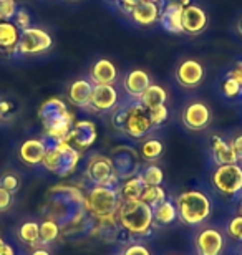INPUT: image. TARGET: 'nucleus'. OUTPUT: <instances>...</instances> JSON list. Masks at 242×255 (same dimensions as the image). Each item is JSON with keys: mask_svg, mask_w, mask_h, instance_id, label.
I'll use <instances>...</instances> for the list:
<instances>
[{"mask_svg": "<svg viewBox=\"0 0 242 255\" xmlns=\"http://www.w3.org/2000/svg\"><path fill=\"white\" fill-rule=\"evenodd\" d=\"M48 207L50 217L58 222L60 227L75 226L78 224L85 211V194L76 186L56 184L48 191Z\"/></svg>", "mask_w": 242, "mask_h": 255, "instance_id": "nucleus-1", "label": "nucleus"}, {"mask_svg": "<svg viewBox=\"0 0 242 255\" xmlns=\"http://www.w3.org/2000/svg\"><path fill=\"white\" fill-rule=\"evenodd\" d=\"M38 120L42 123L45 136L53 142L63 141L75 123L73 113L68 110V105L60 98L45 100L38 108Z\"/></svg>", "mask_w": 242, "mask_h": 255, "instance_id": "nucleus-2", "label": "nucleus"}, {"mask_svg": "<svg viewBox=\"0 0 242 255\" xmlns=\"http://www.w3.org/2000/svg\"><path fill=\"white\" fill-rule=\"evenodd\" d=\"M111 125L131 139H143L154 129L149 110L140 101L120 106L111 116Z\"/></svg>", "mask_w": 242, "mask_h": 255, "instance_id": "nucleus-3", "label": "nucleus"}, {"mask_svg": "<svg viewBox=\"0 0 242 255\" xmlns=\"http://www.w3.org/2000/svg\"><path fill=\"white\" fill-rule=\"evenodd\" d=\"M116 222L128 236H148L154 226L153 207H149L140 199L138 201H120L116 211Z\"/></svg>", "mask_w": 242, "mask_h": 255, "instance_id": "nucleus-4", "label": "nucleus"}, {"mask_svg": "<svg viewBox=\"0 0 242 255\" xmlns=\"http://www.w3.org/2000/svg\"><path fill=\"white\" fill-rule=\"evenodd\" d=\"M81 152L76 151L70 142L63 141H51L47 144V152L43 156L42 167H45L51 174L61 177H70L76 171V166L80 162Z\"/></svg>", "mask_w": 242, "mask_h": 255, "instance_id": "nucleus-5", "label": "nucleus"}, {"mask_svg": "<svg viewBox=\"0 0 242 255\" xmlns=\"http://www.w3.org/2000/svg\"><path fill=\"white\" fill-rule=\"evenodd\" d=\"M178 219L186 226H201L211 216V201L203 191H184L176 199Z\"/></svg>", "mask_w": 242, "mask_h": 255, "instance_id": "nucleus-6", "label": "nucleus"}, {"mask_svg": "<svg viewBox=\"0 0 242 255\" xmlns=\"http://www.w3.org/2000/svg\"><path fill=\"white\" fill-rule=\"evenodd\" d=\"M118 206H120L118 187L93 186L85 194V211L96 221L116 217Z\"/></svg>", "mask_w": 242, "mask_h": 255, "instance_id": "nucleus-7", "label": "nucleus"}, {"mask_svg": "<svg viewBox=\"0 0 242 255\" xmlns=\"http://www.w3.org/2000/svg\"><path fill=\"white\" fill-rule=\"evenodd\" d=\"M85 177L93 186H120V177H118L115 166L110 159V156L105 154H93L85 166Z\"/></svg>", "mask_w": 242, "mask_h": 255, "instance_id": "nucleus-8", "label": "nucleus"}, {"mask_svg": "<svg viewBox=\"0 0 242 255\" xmlns=\"http://www.w3.org/2000/svg\"><path fill=\"white\" fill-rule=\"evenodd\" d=\"M211 181H213L214 189L223 196H238L239 192H242V166L239 162L221 164L214 169Z\"/></svg>", "mask_w": 242, "mask_h": 255, "instance_id": "nucleus-9", "label": "nucleus"}, {"mask_svg": "<svg viewBox=\"0 0 242 255\" xmlns=\"http://www.w3.org/2000/svg\"><path fill=\"white\" fill-rule=\"evenodd\" d=\"M110 159L115 166V171L120 181H126L133 176H138L141 167V156L131 146L121 144L113 147L110 152Z\"/></svg>", "mask_w": 242, "mask_h": 255, "instance_id": "nucleus-10", "label": "nucleus"}, {"mask_svg": "<svg viewBox=\"0 0 242 255\" xmlns=\"http://www.w3.org/2000/svg\"><path fill=\"white\" fill-rule=\"evenodd\" d=\"M53 45V38L48 32L37 27H28L20 33L17 55H38L48 52Z\"/></svg>", "mask_w": 242, "mask_h": 255, "instance_id": "nucleus-11", "label": "nucleus"}, {"mask_svg": "<svg viewBox=\"0 0 242 255\" xmlns=\"http://www.w3.org/2000/svg\"><path fill=\"white\" fill-rule=\"evenodd\" d=\"M96 136H98V129L93 121L78 120L73 123V128H71V131L68 132V136L65 137V141L70 142L76 151L83 152L95 144Z\"/></svg>", "mask_w": 242, "mask_h": 255, "instance_id": "nucleus-12", "label": "nucleus"}, {"mask_svg": "<svg viewBox=\"0 0 242 255\" xmlns=\"http://www.w3.org/2000/svg\"><path fill=\"white\" fill-rule=\"evenodd\" d=\"M211 108L204 101L196 100L184 106L181 120L189 131H204L211 125Z\"/></svg>", "mask_w": 242, "mask_h": 255, "instance_id": "nucleus-13", "label": "nucleus"}, {"mask_svg": "<svg viewBox=\"0 0 242 255\" xmlns=\"http://www.w3.org/2000/svg\"><path fill=\"white\" fill-rule=\"evenodd\" d=\"M118 98L120 95H118L115 85H93L88 108L95 113H108L116 108Z\"/></svg>", "mask_w": 242, "mask_h": 255, "instance_id": "nucleus-14", "label": "nucleus"}, {"mask_svg": "<svg viewBox=\"0 0 242 255\" xmlns=\"http://www.w3.org/2000/svg\"><path fill=\"white\" fill-rule=\"evenodd\" d=\"M194 246L198 255H221L224 251V236L218 229L206 227L196 236Z\"/></svg>", "mask_w": 242, "mask_h": 255, "instance_id": "nucleus-15", "label": "nucleus"}, {"mask_svg": "<svg viewBox=\"0 0 242 255\" xmlns=\"http://www.w3.org/2000/svg\"><path fill=\"white\" fill-rule=\"evenodd\" d=\"M174 75H176L178 83L184 86V88H196L204 80V66L198 60L186 58L183 62H179Z\"/></svg>", "mask_w": 242, "mask_h": 255, "instance_id": "nucleus-16", "label": "nucleus"}, {"mask_svg": "<svg viewBox=\"0 0 242 255\" xmlns=\"http://www.w3.org/2000/svg\"><path fill=\"white\" fill-rule=\"evenodd\" d=\"M183 32L188 35H201L209 23L206 10L199 5H186L183 8Z\"/></svg>", "mask_w": 242, "mask_h": 255, "instance_id": "nucleus-17", "label": "nucleus"}, {"mask_svg": "<svg viewBox=\"0 0 242 255\" xmlns=\"http://www.w3.org/2000/svg\"><path fill=\"white\" fill-rule=\"evenodd\" d=\"M183 8L181 2H169L161 8L159 15V23L166 32L173 35H183Z\"/></svg>", "mask_w": 242, "mask_h": 255, "instance_id": "nucleus-18", "label": "nucleus"}, {"mask_svg": "<svg viewBox=\"0 0 242 255\" xmlns=\"http://www.w3.org/2000/svg\"><path fill=\"white\" fill-rule=\"evenodd\" d=\"M159 15H161V3L143 0L130 12V18L141 27H151V25L159 22Z\"/></svg>", "mask_w": 242, "mask_h": 255, "instance_id": "nucleus-19", "label": "nucleus"}, {"mask_svg": "<svg viewBox=\"0 0 242 255\" xmlns=\"http://www.w3.org/2000/svg\"><path fill=\"white\" fill-rule=\"evenodd\" d=\"M88 76L93 85H115L118 80V68L111 60L100 58L90 66Z\"/></svg>", "mask_w": 242, "mask_h": 255, "instance_id": "nucleus-20", "label": "nucleus"}, {"mask_svg": "<svg viewBox=\"0 0 242 255\" xmlns=\"http://www.w3.org/2000/svg\"><path fill=\"white\" fill-rule=\"evenodd\" d=\"M47 152V142L43 139H27L18 147V157L27 166H42L43 156Z\"/></svg>", "mask_w": 242, "mask_h": 255, "instance_id": "nucleus-21", "label": "nucleus"}, {"mask_svg": "<svg viewBox=\"0 0 242 255\" xmlns=\"http://www.w3.org/2000/svg\"><path fill=\"white\" fill-rule=\"evenodd\" d=\"M149 85H151L149 75L145 70H140V68L128 71L125 75V78H123V88H125V91L131 98H136V100L145 93Z\"/></svg>", "mask_w": 242, "mask_h": 255, "instance_id": "nucleus-22", "label": "nucleus"}, {"mask_svg": "<svg viewBox=\"0 0 242 255\" xmlns=\"http://www.w3.org/2000/svg\"><path fill=\"white\" fill-rule=\"evenodd\" d=\"M20 33L22 30L13 22H0V53L17 55Z\"/></svg>", "mask_w": 242, "mask_h": 255, "instance_id": "nucleus-23", "label": "nucleus"}, {"mask_svg": "<svg viewBox=\"0 0 242 255\" xmlns=\"http://www.w3.org/2000/svg\"><path fill=\"white\" fill-rule=\"evenodd\" d=\"M91 91H93V83L90 80H75L68 88V103L76 108H88Z\"/></svg>", "mask_w": 242, "mask_h": 255, "instance_id": "nucleus-24", "label": "nucleus"}, {"mask_svg": "<svg viewBox=\"0 0 242 255\" xmlns=\"http://www.w3.org/2000/svg\"><path fill=\"white\" fill-rule=\"evenodd\" d=\"M211 152H213V157H214V161L218 162V166L239 162L238 157L234 154L233 147H231V142H228L219 134H214L211 137Z\"/></svg>", "mask_w": 242, "mask_h": 255, "instance_id": "nucleus-25", "label": "nucleus"}, {"mask_svg": "<svg viewBox=\"0 0 242 255\" xmlns=\"http://www.w3.org/2000/svg\"><path fill=\"white\" fill-rule=\"evenodd\" d=\"M145 182H143L141 176H133L130 179L120 182L118 186V194H120V201H138L141 197L143 191H145Z\"/></svg>", "mask_w": 242, "mask_h": 255, "instance_id": "nucleus-26", "label": "nucleus"}, {"mask_svg": "<svg viewBox=\"0 0 242 255\" xmlns=\"http://www.w3.org/2000/svg\"><path fill=\"white\" fill-rule=\"evenodd\" d=\"M138 101L145 106L146 110H154L158 108V106H163L166 105L168 101V91L163 88V86L159 85H149L146 91L143 93L140 98H138Z\"/></svg>", "mask_w": 242, "mask_h": 255, "instance_id": "nucleus-27", "label": "nucleus"}, {"mask_svg": "<svg viewBox=\"0 0 242 255\" xmlns=\"http://www.w3.org/2000/svg\"><path fill=\"white\" fill-rule=\"evenodd\" d=\"M153 217H154V224H159V226H169V224H173L178 219L176 204L169 201V199L163 201L153 209Z\"/></svg>", "mask_w": 242, "mask_h": 255, "instance_id": "nucleus-28", "label": "nucleus"}, {"mask_svg": "<svg viewBox=\"0 0 242 255\" xmlns=\"http://www.w3.org/2000/svg\"><path fill=\"white\" fill-rule=\"evenodd\" d=\"M18 239L25 246L37 249L40 246V224L33 221L23 222L18 229Z\"/></svg>", "mask_w": 242, "mask_h": 255, "instance_id": "nucleus-29", "label": "nucleus"}, {"mask_svg": "<svg viewBox=\"0 0 242 255\" xmlns=\"http://www.w3.org/2000/svg\"><path fill=\"white\" fill-rule=\"evenodd\" d=\"M163 152H164V144L159 139H154V137H151V139H145L140 146L141 159L149 161V162L159 159V157L163 156Z\"/></svg>", "mask_w": 242, "mask_h": 255, "instance_id": "nucleus-30", "label": "nucleus"}, {"mask_svg": "<svg viewBox=\"0 0 242 255\" xmlns=\"http://www.w3.org/2000/svg\"><path fill=\"white\" fill-rule=\"evenodd\" d=\"M60 231L61 227L58 226V222L53 221V219H45L40 224V244L42 246H48V244L55 242L60 237Z\"/></svg>", "mask_w": 242, "mask_h": 255, "instance_id": "nucleus-31", "label": "nucleus"}, {"mask_svg": "<svg viewBox=\"0 0 242 255\" xmlns=\"http://www.w3.org/2000/svg\"><path fill=\"white\" fill-rule=\"evenodd\" d=\"M140 201L148 204L149 207H156L158 204H161L163 201H166V191L163 189V186H146L143 191Z\"/></svg>", "mask_w": 242, "mask_h": 255, "instance_id": "nucleus-32", "label": "nucleus"}, {"mask_svg": "<svg viewBox=\"0 0 242 255\" xmlns=\"http://www.w3.org/2000/svg\"><path fill=\"white\" fill-rule=\"evenodd\" d=\"M145 186H161L164 181V172L158 164H149L140 172Z\"/></svg>", "mask_w": 242, "mask_h": 255, "instance_id": "nucleus-33", "label": "nucleus"}, {"mask_svg": "<svg viewBox=\"0 0 242 255\" xmlns=\"http://www.w3.org/2000/svg\"><path fill=\"white\" fill-rule=\"evenodd\" d=\"M221 91H223V95L226 98H236V96L242 95V86L234 76H231L228 73L226 78L223 80V83H221Z\"/></svg>", "mask_w": 242, "mask_h": 255, "instance_id": "nucleus-34", "label": "nucleus"}, {"mask_svg": "<svg viewBox=\"0 0 242 255\" xmlns=\"http://www.w3.org/2000/svg\"><path fill=\"white\" fill-rule=\"evenodd\" d=\"M18 5L15 0H0V22H12Z\"/></svg>", "mask_w": 242, "mask_h": 255, "instance_id": "nucleus-35", "label": "nucleus"}, {"mask_svg": "<svg viewBox=\"0 0 242 255\" xmlns=\"http://www.w3.org/2000/svg\"><path fill=\"white\" fill-rule=\"evenodd\" d=\"M228 236L234 241L242 242V216L238 214L229 221L228 224Z\"/></svg>", "mask_w": 242, "mask_h": 255, "instance_id": "nucleus-36", "label": "nucleus"}, {"mask_svg": "<svg viewBox=\"0 0 242 255\" xmlns=\"http://www.w3.org/2000/svg\"><path fill=\"white\" fill-rule=\"evenodd\" d=\"M0 186L5 187L7 191H10L12 194H15L20 189V177L17 174H12V172H7L0 177Z\"/></svg>", "mask_w": 242, "mask_h": 255, "instance_id": "nucleus-37", "label": "nucleus"}, {"mask_svg": "<svg viewBox=\"0 0 242 255\" xmlns=\"http://www.w3.org/2000/svg\"><path fill=\"white\" fill-rule=\"evenodd\" d=\"M149 116H151V121H153L154 128H158V126H161L164 121L168 120L169 110L166 108V105L158 106V108H154V110H149Z\"/></svg>", "mask_w": 242, "mask_h": 255, "instance_id": "nucleus-38", "label": "nucleus"}, {"mask_svg": "<svg viewBox=\"0 0 242 255\" xmlns=\"http://www.w3.org/2000/svg\"><path fill=\"white\" fill-rule=\"evenodd\" d=\"M12 22L17 25L20 30H25L30 27V22H32V17H30V13L27 12L25 8H18L17 13H15V17Z\"/></svg>", "mask_w": 242, "mask_h": 255, "instance_id": "nucleus-39", "label": "nucleus"}, {"mask_svg": "<svg viewBox=\"0 0 242 255\" xmlns=\"http://www.w3.org/2000/svg\"><path fill=\"white\" fill-rule=\"evenodd\" d=\"M13 204V194L0 186V212H7Z\"/></svg>", "mask_w": 242, "mask_h": 255, "instance_id": "nucleus-40", "label": "nucleus"}, {"mask_svg": "<svg viewBox=\"0 0 242 255\" xmlns=\"http://www.w3.org/2000/svg\"><path fill=\"white\" fill-rule=\"evenodd\" d=\"M121 255H151L149 249L143 244H130L125 251L121 252Z\"/></svg>", "mask_w": 242, "mask_h": 255, "instance_id": "nucleus-41", "label": "nucleus"}, {"mask_svg": "<svg viewBox=\"0 0 242 255\" xmlns=\"http://www.w3.org/2000/svg\"><path fill=\"white\" fill-rule=\"evenodd\" d=\"M231 147H233V151H234L236 157H238V161L242 162V134H238L233 141H231Z\"/></svg>", "mask_w": 242, "mask_h": 255, "instance_id": "nucleus-42", "label": "nucleus"}, {"mask_svg": "<svg viewBox=\"0 0 242 255\" xmlns=\"http://www.w3.org/2000/svg\"><path fill=\"white\" fill-rule=\"evenodd\" d=\"M141 2H143V0H120L118 3H120V8L123 10V12H125L126 15H130L131 10L135 8L138 3H141Z\"/></svg>", "mask_w": 242, "mask_h": 255, "instance_id": "nucleus-43", "label": "nucleus"}, {"mask_svg": "<svg viewBox=\"0 0 242 255\" xmlns=\"http://www.w3.org/2000/svg\"><path fill=\"white\" fill-rule=\"evenodd\" d=\"M229 75L234 76V78L238 80L239 83H241V86H242V62H239L238 65H236L234 68L229 71Z\"/></svg>", "mask_w": 242, "mask_h": 255, "instance_id": "nucleus-44", "label": "nucleus"}, {"mask_svg": "<svg viewBox=\"0 0 242 255\" xmlns=\"http://www.w3.org/2000/svg\"><path fill=\"white\" fill-rule=\"evenodd\" d=\"M0 255H15L13 247L8 246V244H3V246L0 247Z\"/></svg>", "mask_w": 242, "mask_h": 255, "instance_id": "nucleus-45", "label": "nucleus"}, {"mask_svg": "<svg viewBox=\"0 0 242 255\" xmlns=\"http://www.w3.org/2000/svg\"><path fill=\"white\" fill-rule=\"evenodd\" d=\"M30 255H51L48 251H47V249H33V252L32 254H30Z\"/></svg>", "mask_w": 242, "mask_h": 255, "instance_id": "nucleus-46", "label": "nucleus"}, {"mask_svg": "<svg viewBox=\"0 0 242 255\" xmlns=\"http://www.w3.org/2000/svg\"><path fill=\"white\" fill-rule=\"evenodd\" d=\"M236 28H238V33L242 37V17L239 18V22H238V25H236Z\"/></svg>", "mask_w": 242, "mask_h": 255, "instance_id": "nucleus-47", "label": "nucleus"}, {"mask_svg": "<svg viewBox=\"0 0 242 255\" xmlns=\"http://www.w3.org/2000/svg\"><path fill=\"white\" fill-rule=\"evenodd\" d=\"M3 244H5V242H3V239H2V237H0V247H2V246H3Z\"/></svg>", "mask_w": 242, "mask_h": 255, "instance_id": "nucleus-48", "label": "nucleus"}, {"mask_svg": "<svg viewBox=\"0 0 242 255\" xmlns=\"http://www.w3.org/2000/svg\"><path fill=\"white\" fill-rule=\"evenodd\" d=\"M239 214H241V216H242V204H241V207H239Z\"/></svg>", "mask_w": 242, "mask_h": 255, "instance_id": "nucleus-49", "label": "nucleus"}, {"mask_svg": "<svg viewBox=\"0 0 242 255\" xmlns=\"http://www.w3.org/2000/svg\"><path fill=\"white\" fill-rule=\"evenodd\" d=\"M151 2H158V3H161V0H151Z\"/></svg>", "mask_w": 242, "mask_h": 255, "instance_id": "nucleus-50", "label": "nucleus"}, {"mask_svg": "<svg viewBox=\"0 0 242 255\" xmlns=\"http://www.w3.org/2000/svg\"><path fill=\"white\" fill-rule=\"evenodd\" d=\"M111 2H120V0H111Z\"/></svg>", "mask_w": 242, "mask_h": 255, "instance_id": "nucleus-51", "label": "nucleus"}, {"mask_svg": "<svg viewBox=\"0 0 242 255\" xmlns=\"http://www.w3.org/2000/svg\"><path fill=\"white\" fill-rule=\"evenodd\" d=\"M71 2H78V0H71Z\"/></svg>", "mask_w": 242, "mask_h": 255, "instance_id": "nucleus-52", "label": "nucleus"}, {"mask_svg": "<svg viewBox=\"0 0 242 255\" xmlns=\"http://www.w3.org/2000/svg\"><path fill=\"white\" fill-rule=\"evenodd\" d=\"M0 120H2V113H0Z\"/></svg>", "mask_w": 242, "mask_h": 255, "instance_id": "nucleus-53", "label": "nucleus"}, {"mask_svg": "<svg viewBox=\"0 0 242 255\" xmlns=\"http://www.w3.org/2000/svg\"><path fill=\"white\" fill-rule=\"evenodd\" d=\"M241 255H242V252H241Z\"/></svg>", "mask_w": 242, "mask_h": 255, "instance_id": "nucleus-54", "label": "nucleus"}]
</instances>
